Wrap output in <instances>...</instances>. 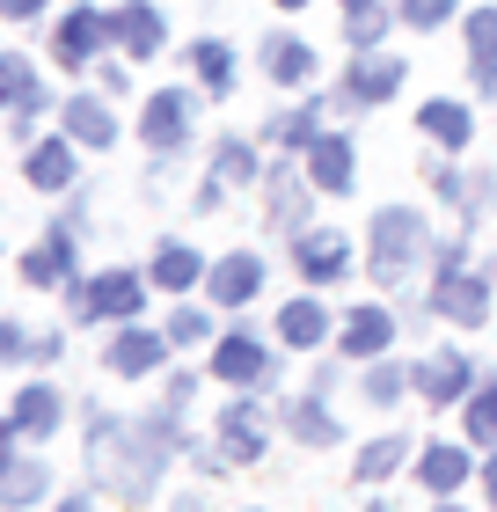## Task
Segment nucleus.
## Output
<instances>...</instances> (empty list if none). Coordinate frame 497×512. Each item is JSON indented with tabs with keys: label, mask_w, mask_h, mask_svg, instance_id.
<instances>
[{
	"label": "nucleus",
	"mask_w": 497,
	"mask_h": 512,
	"mask_svg": "<svg viewBox=\"0 0 497 512\" xmlns=\"http://www.w3.org/2000/svg\"><path fill=\"white\" fill-rule=\"evenodd\" d=\"M183 439V410H147V417H110V410H88V476L117 491V505H147L161 469L176 461Z\"/></svg>",
	"instance_id": "nucleus-1"
},
{
	"label": "nucleus",
	"mask_w": 497,
	"mask_h": 512,
	"mask_svg": "<svg viewBox=\"0 0 497 512\" xmlns=\"http://www.w3.org/2000/svg\"><path fill=\"white\" fill-rule=\"evenodd\" d=\"M439 256L432 242V227H424L417 205H381L366 227V271H373V286H388V293H410V278L424 271Z\"/></svg>",
	"instance_id": "nucleus-2"
},
{
	"label": "nucleus",
	"mask_w": 497,
	"mask_h": 512,
	"mask_svg": "<svg viewBox=\"0 0 497 512\" xmlns=\"http://www.w3.org/2000/svg\"><path fill=\"white\" fill-rule=\"evenodd\" d=\"M490 300H497V278L468 271V242H446L432 256V315L439 322H461V330H483Z\"/></svg>",
	"instance_id": "nucleus-3"
},
{
	"label": "nucleus",
	"mask_w": 497,
	"mask_h": 512,
	"mask_svg": "<svg viewBox=\"0 0 497 512\" xmlns=\"http://www.w3.org/2000/svg\"><path fill=\"white\" fill-rule=\"evenodd\" d=\"M212 381H227L234 395H264L278 381V352L264 344L256 322H234V330L212 337Z\"/></svg>",
	"instance_id": "nucleus-4"
},
{
	"label": "nucleus",
	"mask_w": 497,
	"mask_h": 512,
	"mask_svg": "<svg viewBox=\"0 0 497 512\" xmlns=\"http://www.w3.org/2000/svg\"><path fill=\"white\" fill-rule=\"evenodd\" d=\"M198 96H205V88H154V96H147V110H139V139L154 147V161H169V154L191 147Z\"/></svg>",
	"instance_id": "nucleus-5"
},
{
	"label": "nucleus",
	"mask_w": 497,
	"mask_h": 512,
	"mask_svg": "<svg viewBox=\"0 0 497 512\" xmlns=\"http://www.w3.org/2000/svg\"><path fill=\"white\" fill-rule=\"evenodd\" d=\"M307 213H315V176L293 169V161L264 169V227H271V235H286V242L307 235V227H315Z\"/></svg>",
	"instance_id": "nucleus-6"
},
{
	"label": "nucleus",
	"mask_w": 497,
	"mask_h": 512,
	"mask_svg": "<svg viewBox=\"0 0 497 512\" xmlns=\"http://www.w3.org/2000/svg\"><path fill=\"white\" fill-rule=\"evenodd\" d=\"M52 52H59V66H96L103 52H117V15H103L96 0H74L52 30Z\"/></svg>",
	"instance_id": "nucleus-7"
},
{
	"label": "nucleus",
	"mask_w": 497,
	"mask_h": 512,
	"mask_svg": "<svg viewBox=\"0 0 497 512\" xmlns=\"http://www.w3.org/2000/svg\"><path fill=\"white\" fill-rule=\"evenodd\" d=\"M59 425H66V395L52 381H22L15 403H8L0 439H8V447H30V439H59Z\"/></svg>",
	"instance_id": "nucleus-8"
},
{
	"label": "nucleus",
	"mask_w": 497,
	"mask_h": 512,
	"mask_svg": "<svg viewBox=\"0 0 497 512\" xmlns=\"http://www.w3.org/2000/svg\"><path fill=\"white\" fill-rule=\"evenodd\" d=\"M212 439H220V454L234 461V469H256V461L271 454V417L256 395H234V403L220 410V425H212Z\"/></svg>",
	"instance_id": "nucleus-9"
},
{
	"label": "nucleus",
	"mask_w": 497,
	"mask_h": 512,
	"mask_svg": "<svg viewBox=\"0 0 497 512\" xmlns=\"http://www.w3.org/2000/svg\"><path fill=\"white\" fill-rule=\"evenodd\" d=\"M147 286H154V271L103 264L96 278H88V322H139V308H147Z\"/></svg>",
	"instance_id": "nucleus-10"
},
{
	"label": "nucleus",
	"mask_w": 497,
	"mask_h": 512,
	"mask_svg": "<svg viewBox=\"0 0 497 512\" xmlns=\"http://www.w3.org/2000/svg\"><path fill=\"white\" fill-rule=\"evenodd\" d=\"M410 81V66H402L395 52H351V66H344V88H337V103L344 110H381L395 88Z\"/></svg>",
	"instance_id": "nucleus-11"
},
{
	"label": "nucleus",
	"mask_w": 497,
	"mask_h": 512,
	"mask_svg": "<svg viewBox=\"0 0 497 512\" xmlns=\"http://www.w3.org/2000/svg\"><path fill=\"white\" fill-rule=\"evenodd\" d=\"M169 330H139V322H117V337H110V352H103V366L117 381H154L161 366H169Z\"/></svg>",
	"instance_id": "nucleus-12"
},
{
	"label": "nucleus",
	"mask_w": 497,
	"mask_h": 512,
	"mask_svg": "<svg viewBox=\"0 0 497 512\" xmlns=\"http://www.w3.org/2000/svg\"><path fill=\"white\" fill-rule=\"evenodd\" d=\"M476 366H468V352H454V344H446V352H424L417 359V395H424V403H432V410H461L468 403V395H476Z\"/></svg>",
	"instance_id": "nucleus-13"
},
{
	"label": "nucleus",
	"mask_w": 497,
	"mask_h": 512,
	"mask_svg": "<svg viewBox=\"0 0 497 512\" xmlns=\"http://www.w3.org/2000/svg\"><path fill=\"white\" fill-rule=\"evenodd\" d=\"M264 278H271V264L256 249H227L220 264L205 271V293H212V308H227V315H242L256 293H264Z\"/></svg>",
	"instance_id": "nucleus-14"
},
{
	"label": "nucleus",
	"mask_w": 497,
	"mask_h": 512,
	"mask_svg": "<svg viewBox=\"0 0 497 512\" xmlns=\"http://www.w3.org/2000/svg\"><path fill=\"white\" fill-rule=\"evenodd\" d=\"M293 271L307 278V286L351 278V235L344 227H307V235H293Z\"/></svg>",
	"instance_id": "nucleus-15"
},
{
	"label": "nucleus",
	"mask_w": 497,
	"mask_h": 512,
	"mask_svg": "<svg viewBox=\"0 0 497 512\" xmlns=\"http://www.w3.org/2000/svg\"><path fill=\"white\" fill-rule=\"evenodd\" d=\"M22 176L37 183V191H74V176H81V139L74 132H52V139H30V154H22Z\"/></svg>",
	"instance_id": "nucleus-16"
},
{
	"label": "nucleus",
	"mask_w": 497,
	"mask_h": 512,
	"mask_svg": "<svg viewBox=\"0 0 497 512\" xmlns=\"http://www.w3.org/2000/svg\"><path fill=\"white\" fill-rule=\"evenodd\" d=\"M395 330H402V322L381 308V300H359V308L337 322V352H344V359H359V366H366V359H388Z\"/></svg>",
	"instance_id": "nucleus-17"
},
{
	"label": "nucleus",
	"mask_w": 497,
	"mask_h": 512,
	"mask_svg": "<svg viewBox=\"0 0 497 512\" xmlns=\"http://www.w3.org/2000/svg\"><path fill=\"white\" fill-rule=\"evenodd\" d=\"M300 161H307V176H315L322 198H351V183H359V147H351V132H322Z\"/></svg>",
	"instance_id": "nucleus-18"
},
{
	"label": "nucleus",
	"mask_w": 497,
	"mask_h": 512,
	"mask_svg": "<svg viewBox=\"0 0 497 512\" xmlns=\"http://www.w3.org/2000/svg\"><path fill=\"white\" fill-rule=\"evenodd\" d=\"M468 469H476V439H432V447H417V483L432 498H454Z\"/></svg>",
	"instance_id": "nucleus-19"
},
{
	"label": "nucleus",
	"mask_w": 497,
	"mask_h": 512,
	"mask_svg": "<svg viewBox=\"0 0 497 512\" xmlns=\"http://www.w3.org/2000/svg\"><path fill=\"white\" fill-rule=\"evenodd\" d=\"M337 322L344 315H329L315 293H293L286 308H278V344H286V352H322V344L337 337Z\"/></svg>",
	"instance_id": "nucleus-20"
},
{
	"label": "nucleus",
	"mask_w": 497,
	"mask_h": 512,
	"mask_svg": "<svg viewBox=\"0 0 497 512\" xmlns=\"http://www.w3.org/2000/svg\"><path fill=\"white\" fill-rule=\"evenodd\" d=\"M417 132L432 139V147H446V154H468L476 147V110L454 103V96H432V103H417Z\"/></svg>",
	"instance_id": "nucleus-21"
},
{
	"label": "nucleus",
	"mask_w": 497,
	"mask_h": 512,
	"mask_svg": "<svg viewBox=\"0 0 497 512\" xmlns=\"http://www.w3.org/2000/svg\"><path fill=\"white\" fill-rule=\"evenodd\" d=\"M44 498H52V469H44L37 454L8 447V454H0V505H8V512H30V505H44Z\"/></svg>",
	"instance_id": "nucleus-22"
},
{
	"label": "nucleus",
	"mask_w": 497,
	"mask_h": 512,
	"mask_svg": "<svg viewBox=\"0 0 497 512\" xmlns=\"http://www.w3.org/2000/svg\"><path fill=\"white\" fill-rule=\"evenodd\" d=\"M59 125L81 139V147H117V110L103 88H81V96H66L59 103Z\"/></svg>",
	"instance_id": "nucleus-23"
},
{
	"label": "nucleus",
	"mask_w": 497,
	"mask_h": 512,
	"mask_svg": "<svg viewBox=\"0 0 497 512\" xmlns=\"http://www.w3.org/2000/svg\"><path fill=\"white\" fill-rule=\"evenodd\" d=\"M286 432L300 439V447H337L344 439V425H337V410H329V395L322 388H307V395H286Z\"/></svg>",
	"instance_id": "nucleus-24"
},
{
	"label": "nucleus",
	"mask_w": 497,
	"mask_h": 512,
	"mask_svg": "<svg viewBox=\"0 0 497 512\" xmlns=\"http://www.w3.org/2000/svg\"><path fill=\"white\" fill-rule=\"evenodd\" d=\"M161 44H169V15H161L154 0H125V8H117V52L125 59H154Z\"/></svg>",
	"instance_id": "nucleus-25"
},
{
	"label": "nucleus",
	"mask_w": 497,
	"mask_h": 512,
	"mask_svg": "<svg viewBox=\"0 0 497 512\" xmlns=\"http://www.w3.org/2000/svg\"><path fill=\"white\" fill-rule=\"evenodd\" d=\"M74 256H81L74 249V227H52V235L22 256V286H37V293L44 286H66V278H74Z\"/></svg>",
	"instance_id": "nucleus-26"
},
{
	"label": "nucleus",
	"mask_w": 497,
	"mask_h": 512,
	"mask_svg": "<svg viewBox=\"0 0 497 512\" xmlns=\"http://www.w3.org/2000/svg\"><path fill=\"white\" fill-rule=\"evenodd\" d=\"M183 66L198 74L205 96H234V74H242V66H234V44H227V37H198V44H183Z\"/></svg>",
	"instance_id": "nucleus-27"
},
{
	"label": "nucleus",
	"mask_w": 497,
	"mask_h": 512,
	"mask_svg": "<svg viewBox=\"0 0 497 512\" xmlns=\"http://www.w3.org/2000/svg\"><path fill=\"white\" fill-rule=\"evenodd\" d=\"M264 74H271L278 88H307V81H315V44L271 30V37H264Z\"/></svg>",
	"instance_id": "nucleus-28"
},
{
	"label": "nucleus",
	"mask_w": 497,
	"mask_h": 512,
	"mask_svg": "<svg viewBox=\"0 0 497 512\" xmlns=\"http://www.w3.org/2000/svg\"><path fill=\"white\" fill-rule=\"evenodd\" d=\"M402 22L395 0H344V44L351 52H381V37Z\"/></svg>",
	"instance_id": "nucleus-29"
},
{
	"label": "nucleus",
	"mask_w": 497,
	"mask_h": 512,
	"mask_svg": "<svg viewBox=\"0 0 497 512\" xmlns=\"http://www.w3.org/2000/svg\"><path fill=\"white\" fill-rule=\"evenodd\" d=\"M461 37H468V88L497 96V8H476Z\"/></svg>",
	"instance_id": "nucleus-30"
},
{
	"label": "nucleus",
	"mask_w": 497,
	"mask_h": 512,
	"mask_svg": "<svg viewBox=\"0 0 497 512\" xmlns=\"http://www.w3.org/2000/svg\"><path fill=\"white\" fill-rule=\"evenodd\" d=\"M147 271H154V286H161V293L176 300V293H191V286H205V271H212V264H205V256H198L191 242H161Z\"/></svg>",
	"instance_id": "nucleus-31"
},
{
	"label": "nucleus",
	"mask_w": 497,
	"mask_h": 512,
	"mask_svg": "<svg viewBox=\"0 0 497 512\" xmlns=\"http://www.w3.org/2000/svg\"><path fill=\"white\" fill-rule=\"evenodd\" d=\"M212 176L227 183V191H242V183H264V154H256V139H220L212 147Z\"/></svg>",
	"instance_id": "nucleus-32"
},
{
	"label": "nucleus",
	"mask_w": 497,
	"mask_h": 512,
	"mask_svg": "<svg viewBox=\"0 0 497 512\" xmlns=\"http://www.w3.org/2000/svg\"><path fill=\"white\" fill-rule=\"evenodd\" d=\"M402 461H410V439H402V432H381V439H366V447H359L351 476H359V483H388Z\"/></svg>",
	"instance_id": "nucleus-33"
},
{
	"label": "nucleus",
	"mask_w": 497,
	"mask_h": 512,
	"mask_svg": "<svg viewBox=\"0 0 497 512\" xmlns=\"http://www.w3.org/2000/svg\"><path fill=\"white\" fill-rule=\"evenodd\" d=\"M410 381H417V366H395V359H366V381H359V395L373 410H395L402 395H410Z\"/></svg>",
	"instance_id": "nucleus-34"
},
{
	"label": "nucleus",
	"mask_w": 497,
	"mask_h": 512,
	"mask_svg": "<svg viewBox=\"0 0 497 512\" xmlns=\"http://www.w3.org/2000/svg\"><path fill=\"white\" fill-rule=\"evenodd\" d=\"M322 132H329V125H322V103H315V96H307V103H293L286 118H271V139H278L286 154H307Z\"/></svg>",
	"instance_id": "nucleus-35"
},
{
	"label": "nucleus",
	"mask_w": 497,
	"mask_h": 512,
	"mask_svg": "<svg viewBox=\"0 0 497 512\" xmlns=\"http://www.w3.org/2000/svg\"><path fill=\"white\" fill-rule=\"evenodd\" d=\"M461 439H476V447H497V374H483L476 395L461 403Z\"/></svg>",
	"instance_id": "nucleus-36"
},
{
	"label": "nucleus",
	"mask_w": 497,
	"mask_h": 512,
	"mask_svg": "<svg viewBox=\"0 0 497 512\" xmlns=\"http://www.w3.org/2000/svg\"><path fill=\"white\" fill-rule=\"evenodd\" d=\"M402 8V30H446L461 15V0H395Z\"/></svg>",
	"instance_id": "nucleus-37"
},
{
	"label": "nucleus",
	"mask_w": 497,
	"mask_h": 512,
	"mask_svg": "<svg viewBox=\"0 0 497 512\" xmlns=\"http://www.w3.org/2000/svg\"><path fill=\"white\" fill-rule=\"evenodd\" d=\"M161 330H169V344H205V337H220V330H212V315L191 308V300H176V315L161 322Z\"/></svg>",
	"instance_id": "nucleus-38"
},
{
	"label": "nucleus",
	"mask_w": 497,
	"mask_h": 512,
	"mask_svg": "<svg viewBox=\"0 0 497 512\" xmlns=\"http://www.w3.org/2000/svg\"><path fill=\"white\" fill-rule=\"evenodd\" d=\"M490 198H497V176H490V169H476V176H468V198H461V220H468V235H476V220L490 213Z\"/></svg>",
	"instance_id": "nucleus-39"
},
{
	"label": "nucleus",
	"mask_w": 497,
	"mask_h": 512,
	"mask_svg": "<svg viewBox=\"0 0 497 512\" xmlns=\"http://www.w3.org/2000/svg\"><path fill=\"white\" fill-rule=\"evenodd\" d=\"M0 359L8 366H37V337L22 330V322H0Z\"/></svg>",
	"instance_id": "nucleus-40"
},
{
	"label": "nucleus",
	"mask_w": 497,
	"mask_h": 512,
	"mask_svg": "<svg viewBox=\"0 0 497 512\" xmlns=\"http://www.w3.org/2000/svg\"><path fill=\"white\" fill-rule=\"evenodd\" d=\"M432 191H439L446 205H461V198H468V176L454 169V161H439V169H432Z\"/></svg>",
	"instance_id": "nucleus-41"
},
{
	"label": "nucleus",
	"mask_w": 497,
	"mask_h": 512,
	"mask_svg": "<svg viewBox=\"0 0 497 512\" xmlns=\"http://www.w3.org/2000/svg\"><path fill=\"white\" fill-rule=\"evenodd\" d=\"M96 88H103V96H125V88H132V74H125V66H117L110 52L96 59Z\"/></svg>",
	"instance_id": "nucleus-42"
},
{
	"label": "nucleus",
	"mask_w": 497,
	"mask_h": 512,
	"mask_svg": "<svg viewBox=\"0 0 497 512\" xmlns=\"http://www.w3.org/2000/svg\"><path fill=\"white\" fill-rule=\"evenodd\" d=\"M191 395H198V374H176L169 388H161V403H169V410H191Z\"/></svg>",
	"instance_id": "nucleus-43"
},
{
	"label": "nucleus",
	"mask_w": 497,
	"mask_h": 512,
	"mask_svg": "<svg viewBox=\"0 0 497 512\" xmlns=\"http://www.w3.org/2000/svg\"><path fill=\"white\" fill-rule=\"evenodd\" d=\"M44 8H52V0H0V15H8V22H37Z\"/></svg>",
	"instance_id": "nucleus-44"
},
{
	"label": "nucleus",
	"mask_w": 497,
	"mask_h": 512,
	"mask_svg": "<svg viewBox=\"0 0 497 512\" xmlns=\"http://www.w3.org/2000/svg\"><path fill=\"white\" fill-rule=\"evenodd\" d=\"M59 359H66V337H59V330L37 337V366H59Z\"/></svg>",
	"instance_id": "nucleus-45"
},
{
	"label": "nucleus",
	"mask_w": 497,
	"mask_h": 512,
	"mask_svg": "<svg viewBox=\"0 0 497 512\" xmlns=\"http://www.w3.org/2000/svg\"><path fill=\"white\" fill-rule=\"evenodd\" d=\"M307 388H322V395H337V388H344V366H315V381H307Z\"/></svg>",
	"instance_id": "nucleus-46"
},
{
	"label": "nucleus",
	"mask_w": 497,
	"mask_h": 512,
	"mask_svg": "<svg viewBox=\"0 0 497 512\" xmlns=\"http://www.w3.org/2000/svg\"><path fill=\"white\" fill-rule=\"evenodd\" d=\"M483 498H490V505H497V454H490V461H483Z\"/></svg>",
	"instance_id": "nucleus-47"
},
{
	"label": "nucleus",
	"mask_w": 497,
	"mask_h": 512,
	"mask_svg": "<svg viewBox=\"0 0 497 512\" xmlns=\"http://www.w3.org/2000/svg\"><path fill=\"white\" fill-rule=\"evenodd\" d=\"M52 512H96V498H59Z\"/></svg>",
	"instance_id": "nucleus-48"
},
{
	"label": "nucleus",
	"mask_w": 497,
	"mask_h": 512,
	"mask_svg": "<svg viewBox=\"0 0 497 512\" xmlns=\"http://www.w3.org/2000/svg\"><path fill=\"white\" fill-rule=\"evenodd\" d=\"M176 512H205V498H198V491H183V498H176Z\"/></svg>",
	"instance_id": "nucleus-49"
},
{
	"label": "nucleus",
	"mask_w": 497,
	"mask_h": 512,
	"mask_svg": "<svg viewBox=\"0 0 497 512\" xmlns=\"http://www.w3.org/2000/svg\"><path fill=\"white\" fill-rule=\"evenodd\" d=\"M432 512H461V505H454V498H439V505H432Z\"/></svg>",
	"instance_id": "nucleus-50"
},
{
	"label": "nucleus",
	"mask_w": 497,
	"mask_h": 512,
	"mask_svg": "<svg viewBox=\"0 0 497 512\" xmlns=\"http://www.w3.org/2000/svg\"><path fill=\"white\" fill-rule=\"evenodd\" d=\"M278 8H293V15H300V8H307V0H278Z\"/></svg>",
	"instance_id": "nucleus-51"
},
{
	"label": "nucleus",
	"mask_w": 497,
	"mask_h": 512,
	"mask_svg": "<svg viewBox=\"0 0 497 512\" xmlns=\"http://www.w3.org/2000/svg\"><path fill=\"white\" fill-rule=\"evenodd\" d=\"M366 512H388V505H366Z\"/></svg>",
	"instance_id": "nucleus-52"
},
{
	"label": "nucleus",
	"mask_w": 497,
	"mask_h": 512,
	"mask_svg": "<svg viewBox=\"0 0 497 512\" xmlns=\"http://www.w3.org/2000/svg\"><path fill=\"white\" fill-rule=\"evenodd\" d=\"M249 512H264V505H249Z\"/></svg>",
	"instance_id": "nucleus-53"
}]
</instances>
